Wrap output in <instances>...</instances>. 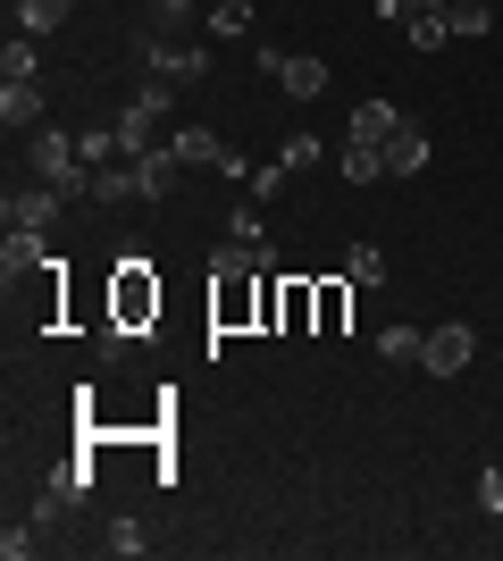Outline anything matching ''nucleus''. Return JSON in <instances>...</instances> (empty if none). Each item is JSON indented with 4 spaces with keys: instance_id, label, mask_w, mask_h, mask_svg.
Instances as JSON below:
<instances>
[{
    "instance_id": "26",
    "label": "nucleus",
    "mask_w": 503,
    "mask_h": 561,
    "mask_svg": "<svg viewBox=\"0 0 503 561\" xmlns=\"http://www.w3.org/2000/svg\"><path fill=\"white\" fill-rule=\"evenodd\" d=\"M210 25H218V34H252V0H218Z\"/></svg>"
},
{
    "instance_id": "9",
    "label": "nucleus",
    "mask_w": 503,
    "mask_h": 561,
    "mask_svg": "<svg viewBox=\"0 0 503 561\" xmlns=\"http://www.w3.org/2000/svg\"><path fill=\"white\" fill-rule=\"evenodd\" d=\"M403 126H411V117L403 110H395V101H361V110H353V126H344V142H378V151H386V142H395V135H403Z\"/></svg>"
},
{
    "instance_id": "24",
    "label": "nucleus",
    "mask_w": 503,
    "mask_h": 561,
    "mask_svg": "<svg viewBox=\"0 0 503 561\" xmlns=\"http://www.w3.org/2000/svg\"><path fill=\"white\" fill-rule=\"evenodd\" d=\"M34 545H43V528H34V519H9V528H0V553H9V561H25Z\"/></svg>"
},
{
    "instance_id": "15",
    "label": "nucleus",
    "mask_w": 503,
    "mask_h": 561,
    "mask_svg": "<svg viewBox=\"0 0 503 561\" xmlns=\"http://www.w3.org/2000/svg\"><path fill=\"white\" fill-rule=\"evenodd\" d=\"M335 168H344V185H378V176H386V151H378V142H344Z\"/></svg>"
},
{
    "instance_id": "5",
    "label": "nucleus",
    "mask_w": 503,
    "mask_h": 561,
    "mask_svg": "<svg viewBox=\"0 0 503 561\" xmlns=\"http://www.w3.org/2000/svg\"><path fill=\"white\" fill-rule=\"evenodd\" d=\"M168 151H176L185 168H218V176H243V160L210 135V126H176V135H168Z\"/></svg>"
},
{
    "instance_id": "10",
    "label": "nucleus",
    "mask_w": 503,
    "mask_h": 561,
    "mask_svg": "<svg viewBox=\"0 0 503 561\" xmlns=\"http://www.w3.org/2000/svg\"><path fill=\"white\" fill-rule=\"evenodd\" d=\"M151 76L185 93V84H202V76H210V59H202L193 43H151Z\"/></svg>"
},
{
    "instance_id": "7",
    "label": "nucleus",
    "mask_w": 503,
    "mask_h": 561,
    "mask_svg": "<svg viewBox=\"0 0 503 561\" xmlns=\"http://www.w3.org/2000/svg\"><path fill=\"white\" fill-rule=\"evenodd\" d=\"M0 126H9V135H34V126H43V76H0Z\"/></svg>"
},
{
    "instance_id": "19",
    "label": "nucleus",
    "mask_w": 503,
    "mask_h": 561,
    "mask_svg": "<svg viewBox=\"0 0 503 561\" xmlns=\"http://www.w3.org/2000/svg\"><path fill=\"white\" fill-rule=\"evenodd\" d=\"M101 545H110V553H118V561H135V553H144L151 537H144V519H126V512H118V519H110V528H101Z\"/></svg>"
},
{
    "instance_id": "28",
    "label": "nucleus",
    "mask_w": 503,
    "mask_h": 561,
    "mask_svg": "<svg viewBox=\"0 0 503 561\" xmlns=\"http://www.w3.org/2000/svg\"><path fill=\"white\" fill-rule=\"evenodd\" d=\"M185 9H193V0H151V18H160V25H176Z\"/></svg>"
},
{
    "instance_id": "6",
    "label": "nucleus",
    "mask_w": 503,
    "mask_h": 561,
    "mask_svg": "<svg viewBox=\"0 0 503 561\" xmlns=\"http://www.w3.org/2000/svg\"><path fill=\"white\" fill-rule=\"evenodd\" d=\"M59 210H68V202H59V193L43 185V176H34V185H9V202H0V218H9V227H59Z\"/></svg>"
},
{
    "instance_id": "23",
    "label": "nucleus",
    "mask_w": 503,
    "mask_h": 561,
    "mask_svg": "<svg viewBox=\"0 0 503 561\" xmlns=\"http://www.w3.org/2000/svg\"><path fill=\"white\" fill-rule=\"evenodd\" d=\"M0 68H9V76H43V50H34V34H9Z\"/></svg>"
},
{
    "instance_id": "27",
    "label": "nucleus",
    "mask_w": 503,
    "mask_h": 561,
    "mask_svg": "<svg viewBox=\"0 0 503 561\" xmlns=\"http://www.w3.org/2000/svg\"><path fill=\"white\" fill-rule=\"evenodd\" d=\"M479 512L503 519V469H479Z\"/></svg>"
},
{
    "instance_id": "11",
    "label": "nucleus",
    "mask_w": 503,
    "mask_h": 561,
    "mask_svg": "<svg viewBox=\"0 0 503 561\" xmlns=\"http://www.w3.org/2000/svg\"><path fill=\"white\" fill-rule=\"evenodd\" d=\"M176 176H185V160H176L168 142H151L144 160H135V193H144V202H168V193H176Z\"/></svg>"
},
{
    "instance_id": "20",
    "label": "nucleus",
    "mask_w": 503,
    "mask_h": 561,
    "mask_svg": "<svg viewBox=\"0 0 503 561\" xmlns=\"http://www.w3.org/2000/svg\"><path fill=\"white\" fill-rule=\"evenodd\" d=\"M227 243H268V218H261V202H236V210H227Z\"/></svg>"
},
{
    "instance_id": "25",
    "label": "nucleus",
    "mask_w": 503,
    "mask_h": 561,
    "mask_svg": "<svg viewBox=\"0 0 503 561\" xmlns=\"http://www.w3.org/2000/svg\"><path fill=\"white\" fill-rule=\"evenodd\" d=\"M344 277H353V285H378V277H386L378 243H353V260H344Z\"/></svg>"
},
{
    "instance_id": "12",
    "label": "nucleus",
    "mask_w": 503,
    "mask_h": 561,
    "mask_svg": "<svg viewBox=\"0 0 503 561\" xmlns=\"http://www.w3.org/2000/svg\"><path fill=\"white\" fill-rule=\"evenodd\" d=\"M277 328H286V335L319 328V285H302V277H286V285H277Z\"/></svg>"
},
{
    "instance_id": "13",
    "label": "nucleus",
    "mask_w": 503,
    "mask_h": 561,
    "mask_svg": "<svg viewBox=\"0 0 503 561\" xmlns=\"http://www.w3.org/2000/svg\"><path fill=\"white\" fill-rule=\"evenodd\" d=\"M487 25H495V0H445V34L454 43H479Z\"/></svg>"
},
{
    "instance_id": "16",
    "label": "nucleus",
    "mask_w": 503,
    "mask_h": 561,
    "mask_svg": "<svg viewBox=\"0 0 503 561\" xmlns=\"http://www.w3.org/2000/svg\"><path fill=\"white\" fill-rule=\"evenodd\" d=\"M420 168H428V135H420V126H403V135L386 142V176H420Z\"/></svg>"
},
{
    "instance_id": "8",
    "label": "nucleus",
    "mask_w": 503,
    "mask_h": 561,
    "mask_svg": "<svg viewBox=\"0 0 503 561\" xmlns=\"http://www.w3.org/2000/svg\"><path fill=\"white\" fill-rule=\"evenodd\" d=\"M261 68L286 84V101H319V93H328V59H286V50H261Z\"/></svg>"
},
{
    "instance_id": "1",
    "label": "nucleus",
    "mask_w": 503,
    "mask_h": 561,
    "mask_svg": "<svg viewBox=\"0 0 503 561\" xmlns=\"http://www.w3.org/2000/svg\"><path fill=\"white\" fill-rule=\"evenodd\" d=\"M110 319H118L126 335L160 319V277H151V260H118V277H110Z\"/></svg>"
},
{
    "instance_id": "18",
    "label": "nucleus",
    "mask_w": 503,
    "mask_h": 561,
    "mask_svg": "<svg viewBox=\"0 0 503 561\" xmlns=\"http://www.w3.org/2000/svg\"><path fill=\"white\" fill-rule=\"evenodd\" d=\"M319 160H328V142H319V135H286V151H277V168H286V176H311Z\"/></svg>"
},
{
    "instance_id": "4",
    "label": "nucleus",
    "mask_w": 503,
    "mask_h": 561,
    "mask_svg": "<svg viewBox=\"0 0 503 561\" xmlns=\"http://www.w3.org/2000/svg\"><path fill=\"white\" fill-rule=\"evenodd\" d=\"M50 268V234L43 227H9V243H0V277H9V294H18V277H43Z\"/></svg>"
},
{
    "instance_id": "17",
    "label": "nucleus",
    "mask_w": 503,
    "mask_h": 561,
    "mask_svg": "<svg viewBox=\"0 0 503 561\" xmlns=\"http://www.w3.org/2000/svg\"><path fill=\"white\" fill-rule=\"evenodd\" d=\"M344 310H353V277L319 285V335H344Z\"/></svg>"
},
{
    "instance_id": "29",
    "label": "nucleus",
    "mask_w": 503,
    "mask_h": 561,
    "mask_svg": "<svg viewBox=\"0 0 503 561\" xmlns=\"http://www.w3.org/2000/svg\"><path fill=\"white\" fill-rule=\"evenodd\" d=\"M411 9H445V0H411Z\"/></svg>"
},
{
    "instance_id": "2",
    "label": "nucleus",
    "mask_w": 503,
    "mask_h": 561,
    "mask_svg": "<svg viewBox=\"0 0 503 561\" xmlns=\"http://www.w3.org/2000/svg\"><path fill=\"white\" fill-rule=\"evenodd\" d=\"M84 486H93V469H84V461H50V469H43V494H34V528L68 519L76 503H84Z\"/></svg>"
},
{
    "instance_id": "14",
    "label": "nucleus",
    "mask_w": 503,
    "mask_h": 561,
    "mask_svg": "<svg viewBox=\"0 0 503 561\" xmlns=\"http://www.w3.org/2000/svg\"><path fill=\"white\" fill-rule=\"evenodd\" d=\"M68 18H76V0H18V34H34V43H43V34H59Z\"/></svg>"
},
{
    "instance_id": "22",
    "label": "nucleus",
    "mask_w": 503,
    "mask_h": 561,
    "mask_svg": "<svg viewBox=\"0 0 503 561\" xmlns=\"http://www.w3.org/2000/svg\"><path fill=\"white\" fill-rule=\"evenodd\" d=\"M420 344H428L420 328H386V335H378V352L395 360V369H411V360H420Z\"/></svg>"
},
{
    "instance_id": "21",
    "label": "nucleus",
    "mask_w": 503,
    "mask_h": 561,
    "mask_svg": "<svg viewBox=\"0 0 503 561\" xmlns=\"http://www.w3.org/2000/svg\"><path fill=\"white\" fill-rule=\"evenodd\" d=\"M403 34H411V43H420V50L454 43V34H445V9H411V18H403Z\"/></svg>"
},
{
    "instance_id": "3",
    "label": "nucleus",
    "mask_w": 503,
    "mask_h": 561,
    "mask_svg": "<svg viewBox=\"0 0 503 561\" xmlns=\"http://www.w3.org/2000/svg\"><path fill=\"white\" fill-rule=\"evenodd\" d=\"M470 352H479V328L445 319V328H428V344H420V369H428V377H461V369H470Z\"/></svg>"
}]
</instances>
